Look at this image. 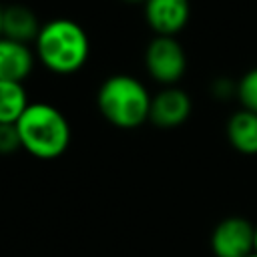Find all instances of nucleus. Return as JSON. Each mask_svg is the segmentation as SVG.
Returning a JSON list of instances; mask_svg holds the SVG:
<instances>
[{
	"instance_id": "6e6552de",
	"label": "nucleus",
	"mask_w": 257,
	"mask_h": 257,
	"mask_svg": "<svg viewBox=\"0 0 257 257\" xmlns=\"http://www.w3.org/2000/svg\"><path fill=\"white\" fill-rule=\"evenodd\" d=\"M34 68V54L28 44L0 38V80L24 82Z\"/></svg>"
},
{
	"instance_id": "1a4fd4ad",
	"label": "nucleus",
	"mask_w": 257,
	"mask_h": 257,
	"mask_svg": "<svg viewBox=\"0 0 257 257\" xmlns=\"http://www.w3.org/2000/svg\"><path fill=\"white\" fill-rule=\"evenodd\" d=\"M40 22L28 6L22 4H10L4 8L2 16V36L16 40V42H34L40 32Z\"/></svg>"
},
{
	"instance_id": "ddd939ff",
	"label": "nucleus",
	"mask_w": 257,
	"mask_h": 257,
	"mask_svg": "<svg viewBox=\"0 0 257 257\" xmlns=\"http://www.w3.org/2000/svg\"><path fill=\"white\" fill-rule=\"evenodd\" d=\"M18 149H22V145L16 124H0V155H12Z\"/></svg>"
},
{
	"instance_id": "4468645a",
	"label": "nucleus",
	"mask_w": 257,
	"mask_h": 257,
	"mask_svg": "<svg viewBox=\"0 0 257 257\" xmlns=\"http://www.w3.org/2000/svg\"><path fill=\"white\" fill-rule=\"evenodd\" d=\"M122 2H126V4H143L145 6L147 0H122Z\"/></svg>"
},
{
	"instance_id": "dca6fc26",
	"label": "nucleus",
	"mask_w": 257,
	"mask_h": 257,
	"mask_svg": "<svg viewBox=\"0 0 257 257\" xmlns=\"http://www.w3.org/2000/svg\"><path fill=\"white\" fill-rule=\"evenodd\" d=\"M2 16H4V8L0 6V38H2Z\"/></svg>"
},
{
	"instance_id": "f3484780",
	"label": "nucleus",
	"mask_w": 257,
	"mask_h": 257,
	"mask_svg": "<svg viewBox=\"0 0 257 257\" xmlns=\"http://www.w3.org/2000/svg\"><path fill=\"white\" fill-rule=\"evenodd\" d=\"M247 257H257V253H251V255H247Z\"/></svg>"
},
{
	"instance_id": "f8f14e48",
	"label": "nucleus",
	"mask_w": 257,
	"mask_h": 257,
	"mask_svg": "<svg viewBox=\"0 0 257 257\" xmlns=\"http://www.w3.org/2000/svg\"><path fill=\"white\" fill-rule=\"evenodd\" d=\"M237 94L247 110L257 112V66L241 76L237 84Z\"/></svg>"
},
{
	"instance_id": "20e7f679",
	"label": "nucleus",
	"mask_w": 257,
	"mask_h": 257,
	"mask_svg": "<svg viewBox=\"0 0 257 257\" xmlns=\"http://www.w3.org/2000/svg\"><path fill=\"white\" fill-rule=\"evenodd\" d=\"M145 66L157 82L173 86L185 74L187 56L175 36H155L145 50Z\"/></svg>"
},
{
	"instance_id": "9d476101",
	"label": "nucleus",
	"mask_w": 257,
	"mask_h": 257,
	"mask_svg": "<svg viewBox=\"0 0 257 257\" xmlns=\"http://www.w3.org/2000/svg\"><path fill=\"white\" fill-rule=\"evenodd\" d=\"M227 137L239 153L257 155V112L247 108L235 112L227 122Z\"/></svg>"
},
{
	"instance_id": "f03ea898",
	"label": "nucleus",
	"mask_w": 257,
	"mask_h": 257,
	"mask_svg": "<svg viewBox=\"0 0 257 257\" xmlns=\"http://www.w3.org/2000/svg\"><path fill=\"white\" fill-rule=\"evenodd\" d=\"M22 149L42 161L58 159L70 145V124L64 112L48 102H30L16 122Z\"/></svg>"
},
{
	"instance_id": "423d86ee",
	"label": "nucleus",
	"mask_w": 257,
	"mask_h": 257,
	"mask_svg": "<svg viewBox=\"0 0 257 257\" xmlns=\"http://www.w3.org/2000/svg\"><path fill=\"white\" fill-rule=\"evenodd\" d=\"M189 0H147L145 18L157 36H175L189 20Z\"/></svg>"
},
{
	"instance_id": "2eb2a0df",
	"label": "nucleus",
	"mask_w": 257,
	"mask_h": 257,
	"mask_svg": "<svg viewBox=\"0 0 257 257\" xmlns=\"http://www.w3.org/2000/svg\"><path fill=\"white\" fill-rule=\"evenodd\" d=\"M253 253H257V225H255V237H253Z\"/></svg>"
},
{
	"instance_id": "7ed1b4c3",
	"label": "nucleus",
	"mask_w": 257,
	"mask_h": 257,
	"mask_svg": "<svg viewBox=\"0 0 257 257\" xmlns=\"http://www.w3.org/2000/svg\"><path fill=\"white\" fill-rule=\"evenodd\" d=\"M151 100L147 86L131 74H112L104 78L96 92V106L100 114L118 128H137L151 114Z\"/></svg>"
},
{
	"instance_id": "39448f33",
	"label": "nucleus",
	"mask_w": 257,
	"mask_h": 257,
	"mask_svg": "<svg viewBox=\"0 0 257 257\" xmlns=\"http://www.w3.org/2000/svg\"><path fill=\"white\" fill-rule=\"evenodd\" d=\"M255 225L245 217H227L211 233V251L215 257H247L253 253Z\"/></svg>"
},
{
	"instance_id": "9b49d317",
	"label": "nucleus",
	"mask_w": 257,
	"mask_h": 257,
	"mask_svg": "<svg viewBox=\"0 0 257 257\" xmlns=\"http://www.w3.org/2000/svg\"><path fill=\"white\" fill-rule=\"evenodd\" d=\"M28 104L22 82L0 80V124H16Z\"/></svg>"
},
{
	"instance_id": "0eeeda50",
	"label": "nucleus",
	"mask_w": 257,
	"mask_h": 257,
	"mask_svg": "<svg viewBox=\"0 0 257 257\" xmlns=\"http://www.w3.org/2000/svg\"><path fill=\"white\" fill-rule=\"evenodd\" d=\"M191 114V98L185 90L177 86H167L159 90L151 100L149 120L161 128H173L183 124Z\"/></svg>"
},
{
	"instance_id": "f257e3e1",
	"label": "nucleus",
	"mask_w": 257,
	"mask_h": 257,
	"mask_svg": "<svg viewBox=\"0 0 257 257\" xmlns=\"http://www.w3.org/2000/svg\"><path fill=\"white\" fill-rule=\"evenodd\" d=\"M34 52L40 64L54 74H72L80 70L90 52V42L86 30L70 18H54L42 24L36 40Z\"/></svg>"
}]
</instances>
